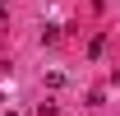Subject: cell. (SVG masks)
<instances>
[{"label":"cell","instance_id":"cell-1","mask_svg":"<svg viewBox=\"0 0 120 116\" xmlns=\"http://www.w3.org/2000/svg\"><path fill=\"white\" fill-rule=\"evenodd\" d=\"M37 116H60V112H56V102H42V107H37Z\"/></svg>","mask_w":120,"mask_h":116},{"label":"cell","instance_id":"cell-2","mask_svg":"<svg viewBox=\"0 0 120 116\" xmlns=\"http://www.w3.org/2000/svg\"><path fill=\"white\" fill-rule=\"evenodd\" d=\"M116 84H120V70H116Z\"/></svg>","mask_w":120,"mask_h":116}]
</instances>
